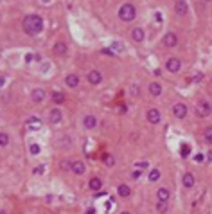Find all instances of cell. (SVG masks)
<instances>
[{"label": "cell", "instance_id": "1", "mask_svg": "<svg viewBox=\"0 0 212 214\" xmlns=\"http://www.w3.org/2000/svg\"><path fill=\"white\" fill-rule=\"evenodd\" d=\"M22 27H24V31L27 32V34L34 36V34H38V32H42L43 20H42V16H38V15H27L24 18V22H22Z\"/></svg>", "mask_w": 212, "mask_h": 214}, {"label": "cell", "instance_id": "2", "mask_svg": "<svg viewBox=\"0 0 212 214\" xmlns=\"http://www.w3.org/2000/svg\"><path fill=\"white\" fill-rule=\"evenodd\" d=\"M137 16V9L133 4H122L119 7V18L122 22H133Z\"/></svg>", "mask_w": 212, "mask_h": 214}, {"label": "cell", "instance_id": "3", "mask_svg": "<svg viewBox=\"0 0 212 214\" xmlns=\"http://www.w3.org/2000/svg\"><path fill=\"white\" fill-rule=\"evenodd\" d=\"M210 113H212V106H210L209 101H200V103L196 104V115L198 117H203L205 119V117H209Z\"/></svg>", "mask_w": 212, "mask_h": 214}, {"label": "cell", "instance_id": "4", "mask_svg": "<svg viewBox=\"0 0 212 214\" xmlns=\"http://www.w3.org/2000/svg\"><path fill=\"white\" fill-rule=\"evenodd\" d=\"M166 69L169 72H173V74H176V72H180V69H182V61L178 58H169L166 61Z\"/></svg>", "mask_w": 212, "mask_h": 214}, {"label": "cell", "instance_id": "5", "mask_svg": "<svg viewBox=\"0 0 212 214\" xmlns=\"http://www.w3.org/2000/svg\"><path fill=\"white\" fill-rule=\"evenodd\" d=\"M173 113H174L176 119H183V117L187 115V106L183 104V103H176L173 106Z\"/></svg>", "mask_w": 212, "mask_h": 214}, {"label": "cell", "instance_id": "6", "mask_svg": "<svg viewBox=\"0 0 212 214\" xmlns=\"http://www.w3.org/2000/svg\"><path fill=\"white\" fill-rule=\"evenodd\" d=\"M146 119H147V122H151V124H158L160 122V112L156 108H149L147 113H146Z\"/></svg>", "mask_w": 212, "mask_h": 214}, {"label": "cell", "instance_id": "7", "mask_svg": "<svg viewBox=\"0 0 212 214\" xmlns=\"http://www.w3.org/2000/svg\"><path fill=\"white\" fill-rule=\"evenodd\" d=\"M61 119H63V113H61L59 108H52V110L49 112V121H50L52 124H59Z\"/></svg>", "mask_w": 212, "mask_h": 214}, {"label": "cell", "instance_id": "8", "mask_svg": "<svg viewBox=\"0 0 212 214\" xmlns=\"http://www.w3.org/2000/svg\"><path fill=\"white\" fill-rule=\"evenodd\" d=\"M178 43V36L174 34V32H167L166 36H164V45L166 47H176Z\"/></svg>", "mask_w": 212, "mask_h": 214}, {"label": "cell", "instance_id": "9", "mask_svg": "<svg viewBox=\"0 0 212 214\" xmlns=\"http://www.w3.org/2000/svg\"><path fill=\"white\" fill-rule=\"evenodd\" d=\"M102 81V74L99 70H90L88 72V83H92V85H99Z\"/></svg>", "mask_w": 212, "mask_h": 214}, {"label": "cell", "instance_id": "10", "mask_svg": "<svg viewBox=\"0 0 212 214\" xmlns=\"http://www.w3.org/2000/svg\"><path fill=\"white\" fill-rule=\"evenodd\" d=\"M182 184H183V187H187V189L194 187V184H196L194 175H192V173H185V175H183V178H182Z\"/></svg>", "mask_w": 212, "mask_h": 214}, {"label": "cell", "instance_id": "11", "mask_svg": "<svg viewBox=\"0 0 212 214\" xmlns=\"http://www.w3.org/2000/svg\"><path fill=\"white\" fill-rule=\"evenodd\" d=\"M83 126L86 130H94L95 126H97V119H95L94 115H85L83 117Z\"/></svg>", "mask_w": 212, "mask_h": 214}, {"label": "cell", "instance_id": "12", "mask_svg": "<svg viewBox=\"0 0 212 214\" xmlns=\"http://www.w3.org/2000/svg\"><path fill=\"white\" fill-rule=\"evenodd\" d=\"M187 9H189V7H187V2H185V0H178V2L174 4V13H176V15H180V16L185 15Z\"/></svg>", "mask_w": 212, "mask_h": 214}, {"label": "cell", "instance_id": "13", "mask_svg": "<svg viewBox=\"0 0 212 214\" xmlns=\"http://www.w3.org/2000/svg\"><path fill=\"white\" fill-rule=\"evenodd\" d=\"M131 38H133V42L140 43L142 40H144V29H142V27H135L131 31Z\"/></svg>", "mask_w": 212, "mask_h": 214}, {"label": "cell", "instance_id": "14", "mask_svg": "<svg viewBox=\"0 0 212 214\" xmlns=\"http://www.w3.org/2000/svg\"><path fill=\"white\" fill-rule=\"evenodd\" d=\"M65 83L70 86V88H76V86L79 85V77H77L76 74H68V76L65 77Z\"/></svg>", "mask_w": 212, "mask_h": 214}, {"label": "cell", "instance_id": "15", "mask_svg": "<svg viewBox=\"0 0 212 214\" xmlns=\"http://www.w3.org/2000/svg\"><path fill=\"white\" fill-rule=\"evenodd\" d=\"M149 94H151V96H155V97H158L160 94H162V85L156 83V81H153L151 85H149Z\"/></svg>", "mask_w": 212, "mask_h": 214}, {"label": "cell", "instance_id": "16", "mask_svg": "<svg viewBox=\"0 0 212 214\" xmlns=\"http://www.w3.org/2000/svg\"><path fill=\"white\" fill-rule=\"evenodd\" d=\"M45 99V92L42 88H36V90H32V101L34 103H42Z\"/></svg>", "mask_w": 212, "mask_h": 214}, {"label": "cell", "instance_id": "17", "mask_svg": "<svg viewBox=\"0 0 212 214\" xmlns=\"http://www.w3.org/2000/svg\"><path fill=\"white\" fill-rule=\"evenodd\" d=\"M54 52H56L58 56H65V54H67V45H65V42H58L56 45H54Z\"/></svg>", "mask_w": 212, "mask_h": 214}, {"label": "cell", "instance_id": "18", "mask_svg": "<svg viewBox=\"0 0 212 214\" xmlns=\"http://www.w3.org/2000/svg\"><path fill=\"white\" fill-rule=\"evenodd\" d=\"M72 171L76 173V175H83V173H85V164H83V162H79V160L72 162Z\"/></svg>", "mask_w": 212, "mask_h": 214}, {"label": "cell", "instance_id": "19", "mask_svg": "<svg viewBox=\"0 0 212 214\" xmlns=\"http://www.w3.org/2000/svg\"><path fill=\"white\" fill-rule=\"evenodd\" d=\"M156 196H158V202H167L171 194H169V191L166 189V187H162V189L156 191Z\"/></svg>", "mask_w": 212, "mask_h": 214}, {"label": "cell", "instance_id": "20", "mask_svg": "<svg viewBox=\"0 0 212 214\" xmlns=\"http://www.w3.org/2000/svg\"><path fill=\"white\" fill-rule=\"evenodd\" d=\"M117 192H119V196H122V198H128L129 194H131V189L126 185V184H122V185H119L117 187Z\"/></svg>", "mask_w": 212, "mask_h": 214}, {"label": "cell", "instance_id": "21", "mask_svg": "<svg viewBox=\"0 0 212 214\" xmlns=\"http://www.w3.org/2000/svg\"><path fill=\"white\" fill-rule=\"evenodd\" d=\"M88 185H90V189H92V191H101V187H102V180H101V178H92Z\"/></svg>", "mask_w": 212, "mask_h": 214}, {"label": "cell", "instance_id": "22", "mask_svg": "<svg viewBox=\"0 0 212 214\" xmlns=\"http://www.w3.org/2000/svg\"><path fill=\"white\" fill-rule=\"evenodd\" d=\"M27 126H29L31 130H38L40 126H42V121H40L38 117H31L29 121H27Z\"/></svg>", "mask_w": 212, "mask_h": 214}, {"label": "cell", "instance_id": "23", "mask_svg": "<svg viewBox=\"0 0 212 214\" xmlns=\"http://www.w3.org/2000/svg\"><path fill=\"white\" fill-rule=\"evenodd\" d=\"M147 178H149V182H158V180H160V171L158 169H151L149 175H147Z\"/></svg>", "mask_w": 212, "mask_h": 214}, {"label": "cell", "instance_id": "24", "mask_svg": "<svg viewBox=\"0 0 212 214\" xmlns=\"http://www.w3.org/2000/svg\"><path fill=\"white\" fill-rule=\"evenodd\" d=\"M203 140H205V142H209V144H212V126L205 128V131H203Z\"/></svg>", "mask_w": 212, "mask_h": 214}, {"label": "cell", "instance_id": "25", "mask_svg": "<svg viewBox=\"0 0 212 214\" xmlns=\"http://www.w3.org/2000/svg\"><path fill=\"white\" fill-rule=\"evenodd\" d=\"M52 101L54 103H58V104H61L65 101V94H61V92H54L52 94Z\"/></svg>", "mask_w": 212, "mask_h": 214}, {"label": "cell", "instance_id": "26", "mask_svg": "<svg viewBox=\"0 0 212 214\" xmlns=\"http://www.w3.org/2000/svg\"><path fill=\"white\" fill-rule=\"evenodd\" d=\"M9 144V135L5 131H2L0 133V146H2V148H5V146Z\"/></svg>", "mask_w": 212, "mask_h": 214}, {"label": "cell", "instance_id": "27", "mask_svg": "<svg viewBox=\"0 0 212 214\" xmlns=\"http://www.w3.org/2000/svg\"><path fill=\"white\" fill-rule=\"evenodd\" d=\"M110 49H112L113 52H122V50H124V45L119 43V42H113V43L110 45Z\"/></svg>", "mask_w": 212, "mask_h": 214}, {"label": "cell", "instance_id": "28", "mask_svg": "<svg viewBox=\"0 0 212 214\" xmlns=\"http://www.w3.org/2000/svg\"><path fill=\"white\" fill-rule=\"evenodd\" d=\"M156 211H158L160 214L167 212V202H158V203H156Z\"/></svg>", "mask_w": 212, "mask_h": 214}, {"label": "cell", "instance_id": "29", "mask_svg": "<svg viewBox=\"0 0 212 214\" xmlns=\"http://www.w3.org/2000/svg\"><path fill=\"white\" fill-rule=\"evenodd\" d=\"M104 164L108 166V168H112V166L115 164V158H113V155H104Z\"/></svg>", "mask_w": 212, "mask_h": 214}, {"label": "cell", "instance_id": "30", "mask_svg": "<svg viewBox=\"0 0 212 214\" xmlns=\"http://www.w3.org/2000/svg\"><path fill=\"white\" fill-rule=\"evenodd\" d=\"M61 169L63 171H72V162L70 160H63V162H61Z\"/></svg>", "mask_w": 212, "mask_h": 214}, {"label": "cell", "instance_id": "31", "mask_svg": "<svg viewBox=\"0 0 212 214\" xmlns=\"http://www.w3.org/2000/svg\"><path fill=\"white\" fill-rule=\"evenodd\" d=\"M31 153H32V155H38V153L40 151H42V148H40V144H31Z\"/></svg>", "mask_w": 212, "mask_h": 214}, {"label": "cell", "instance_id": "32", "mask_svg": "<svg viewBox=\"0 0 212 214\" xmlns=\"http://www.w3.org/2000/svg\"><path fill=\"white\" fill-rule=\"evenodd\" d=\"M43 171H45V166H43V164H40L38 168H34V169H32V173H34V175H42Z\"/></svg>", "mask_w": 212, "mask_h": 214}, {"label": "cell", "instance_id": "33", "mask_svg": "<svg viewBox=\"0 0 212 214\" xmlns=\"http://www.w3.org/2000/svg\"><path fill=\"white\" fill-rule=\"evenodd\" d=\"M201 79H203V74H201V72H194V76H192V81H194V83H200Z\"/></svg>", "mask_w": 212, "mask_h": 214}, {"label": "cell", "instance_id": "34", "mask_svg": "<svg viewBox=\"0 0 212 214\" xmlns=\"http://www.w3.org/2000/svg\"><path fill=\"white\" fill-rule=\"evenodd\" d=\"M189 151H190V148L187 144H183L182 146V157H189Z\"/></svg>", "mask_w": 212, "mask_h": 214}, {"label": "cell", "instance_id": "35", "mask_svg": "<svg viewBox=\"0 0 212 214\" xmlns=\"http://www.w3.org/2000/svg\"><path fill=\"white\" fill-rule=\"evenodd\" d=\"M139 94H140V88H139V86H131V96H139Z\"/></svg>", "mask_w": 212, "mask_h": 214}, {"label": "cell", "instance_id": "36", "mask_svg": "<svg viewBox=\"0 0 212 214\" xmlns=\"http://www.w3.org/2000/svg\"><path fill=\"white\" fill-rule=\"evenodd\" d=\"M135 166H137V168H139V169H146L149 164H147V162H137Z\"/></svg>", "mask_w": 212, "mask_h": 214}, {"label": "cell", "instance_id": "37", "mask_svg": "<svg viewBox=\"0 0 212 214\" xmlns=\"http://www.w3.org/2000/svg\"><path fill=\"white\" fill-rule=\"evenodd\" d=\"M131 176H133L135 180H137V178H140V169H135V171L131 173Z\"/></svg>", "mask_w": 212, "mask_h": 214}, {"label": "cell", "instance_id": "38", "mask_svg": "<svg viewBox=\"0 0 212 214\" xmlns=\"http://www.w3.org/2000/svg\"><path fill=\"white\" fill-rule=\"evenodd\" d=\"M102 52H104V54H108V56H113V54H115V52L110 49V47H108V49H102Z\"/></svg>", "mask_w": 212, "mask_h": 214}, {"label": "cell", "instance_id": "39", "mask_svg": "<svg viewBox=\"0 0 212 214\" xmlns=\"http://www.w3.org/2000/svg\"><path fill=\"white\" fill-rule=\"evenodd\" d=\"M205 160H207L209 164H212V151H209V153H207V157H205Z\"/></svg>", "mask_w": 212, "mask_h": 214}, {"label": "cell", "instance_id": "40", "mask_svg": "<svg viewBox=\"0 0 212 214\" xmlns=\"http://www.w3.org/2000/svg\"><path fill=\"white\" fill-rule=\"evenodd\" d=\"M194 158H196V162H203V160H205V157H203V155H200V153H198V155H196Z\"/></svg>", "mask_w": 212, "mask_h": 214}, {"label": "cell", "instance_id": "41", "mask_svg": "<svg viewBox=\"0 0 212 214\" xmlns=\"http://www.w3.org/2000/svg\"><path fill=\"white\" fill-rule=\"evenodd\" d=\"M32 59H34V56H32V54H27V56H25V61H27V63H31Z\"/></svg>", "mask_w": 212, "mask_h": 214}, {"label": "cell", "instance_id": "42", "mask_svg": "<svg viewBox=\"0 0 212 214\" xmlns=\"http://www.w3.org/2000/svg\"><path fill=\"white\" fill-rule=\"evenodd\" d=\"M85 214H95V209H88V211H86Z\"/></svg>", "mask_w": 212, "mask_h": 214}, {"label": "cell", "instance_id": "43", "mask_svg": "<svg viewBox=\"0 0 212 214\" xmlns=\"http://www.w3.org/2000/svg\"><path fill=\"white\" fill-rule=\"evenodd\" d=\"M42 2H43V4H49V2H50V0H42Z\"/></svg>", "mask_w": 212, "mask_h": 214}, {"label": "cell", "instance_id": "44", "mask_svg": "<svg viewBox=\"0 0 212 214\" xmlns=\"http://www.w3.org/2000/svg\"><path fill=\"white\" fill-rule=\"evenodd\" d=\"M120 214H129V212H126V211H124V212H120Z\"/></svg>", "mask_w": 212, "mask_h": 214}]
</instances>
